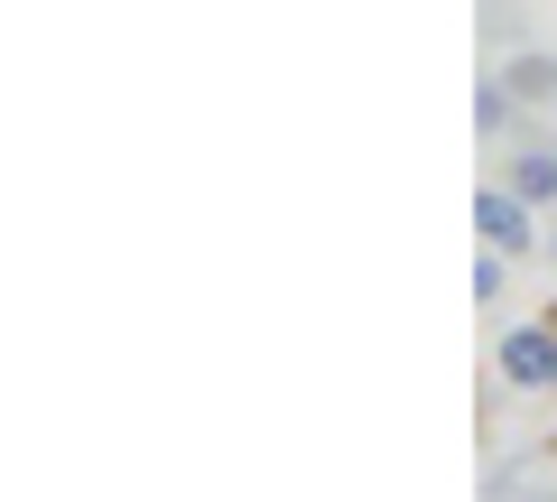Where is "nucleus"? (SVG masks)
Masks as SVG:
<instances>
[{
	"mask_svg": "<svg viewBox=\"0 0 557 502\" xmlns=\"http://www.w3.org/2000/svg\"><path fill=\"white\" fill-rule=\"evenodd\" d=\"M474 242H483V252H511V261H530L548 233H539V205L520 196L511 177H493V186H474Z\"/></svg>",
	"mask_w": 557,
	"mask_h": 502,
	"instance_id": "nucleus-1",
	"label": "nucleus"
},
{
	"mask_svg": "<svg viewBox=\"0 0 557 502\" xmlns=\"http://www.w3.org/2000/svg\"><path fill=\"white\" fill-rule=\"evenodd\" d=\"M557 382V326L530 317V326H502V391H548Z\"/></svg>",
	"mask_w": 557,
	"mask_h": 502,
	"instance_id": "nucleus-2",
	"label": "nucleus"
},
{
	"mask_svg": "<svg viewBox=\"0 0 557 502\" xmlns=\"http://www.w3.org/2000/svg\"><path fill=\"white\" fill-rule=\"evenodd\" d=\"M502 177L548 215V205H557V140H539V131H530V140H511V168H502Z\"/></svg>",
	"mask_w": 557,
	"mask_h": 502,
	"instance_id": "nucleus-3",
	"label": "nucleus"
},
{
	"mask_svg": "<svg viewBox=\"0 0 557 502\" xmlns=\"http://www.w3.org/2000/svg\"><path fill=\"white\" fill-rule=\"evenodd\" d=\"M502 84H511L530 112H557V57H548V47H520V57L502 65Z\"/></svg>",
	"mask_w": 557,
	"mask_h": 502,
	"instance_id": "nucleus-4",
	"label": "nucleus"
},
{
	"mask_svg": "<svg viewBox=\"0 0 557 502\" xmlns=\"http://www.w3.org/2000/svg\"><path fill=\"white\" fill-rule=\"evenodd\" d=\"M520 112H530V102H520L502 75H493V84H474V131H483V140H520V131H530Z\"/></svg>",
	"mask_w": 557,
	"mask_h": 502,
	"instance_id": "nucleus-5",
	"label": "nucleus"
},
{
	"mask_svg": "<svg viewBox=\"0 0 557 502\" xmlns=\"http://www.w3.org/2000/svg\"><path fill=\"white\" fill-rule=\"evenodd\" d=\"M502 289H511V252H483L474 261V307H502Z\"/></svg>",
	"mask_w": 557,
	"mask_h": 502,
	"instance_id": "nucleus-6",
	"label": "nucleus"
},
{
	"mask_svg": "<svg viewBox=\"0 0 557 502\" xmlns=\"http://www.w3.org/2000/svg\"><path fill=\"white\" fill-rule=\"evenodd\" d=\"M530 483H539V475L511 456V465H493V475H483V493H530Z\"/></svg>",
	"mask_w": 557,
	"mask_h": 502,
	"instance_id": "nucleus-7",
	"label": "nucleus"
},
{
	"mask_svg": "<svg viewBox=\"0 0 557 502\" xmlns=\"http://www.w3.org/2000/svg\"><path fill=\"white\" fill-rule=\"evenodd\" d=\"M539 261H557V223H548V242H539Z\"/></svg>",
	"mask_w": 557,
	"mask_h": 502,
	"instance_id": "nucleus-8",
	"label": "nucleus"
}]
</instances>
